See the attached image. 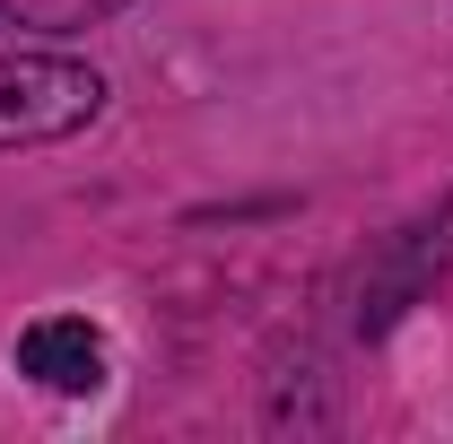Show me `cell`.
I'll return each instance as SVG.
<instances>
[{
	"mask_svg": "<svg viewBox=\"0 0 453 444\" xmlns=\"http://www.w3.org/2000/svg\"><path fill=\"white\" fill-rule=\"evenodd\" d=\"M105 113V79L70 53H0V149H44Z\"/></svg>",
	"mask_w": 453,
	"mask_h": 444,
	"instance_id": "6da1fadb",
	"label": "cell"
},
{
	"mask_svg": "<svg viewBox=\"0 0 453 444\" xmlns=\"http://www.w3.org/2000/svg\"><path fill=\"white\" fill-rule=\"evenodd\" d=\"M113 9H122V0H0V18L27 27V35H79V27H96Z\"/></svg>",
	"mask_w": 453,
	"mask_h": 444,
	"instance_id": "3957f363",
	"label": "cell"
},
{
	"mask_svg": "<svg viewBox=\"0 0 453 444\" xmlns=\"http://www.w3.org/2000/svg\"><path fill=\"white\" fill-rule=\"evenodd\" d=\"M18 375H35L44 392H96L105 384V340L88 332L79 314H44V323H27L18 332Z\"/></svg>",
	"mask_w": 453,
	"mask_h": 444,
	"instance_id": "7a4b0ae2",
	"label": "cell"
}]
</instances>
